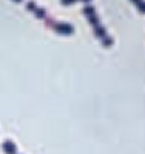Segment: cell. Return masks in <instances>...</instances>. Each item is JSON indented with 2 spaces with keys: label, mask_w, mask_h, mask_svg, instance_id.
<instances>
[{
  "label": "cell",
  "mask_w": 145,
  "mask_h": 154,
  "mask_svg": "<svg viewBox=\"0 0 145 154\" xmlns=\"http://www.w3.org/2000/svg\"><path fill=\"white\" fill-rule=\"evenodd\" d=\"M102 44H103L105 47H110V46L113 44V40L107 36V38H105V39L102 40Z\"/></svg>",
  "instance_id": "5"
},
{
  "label": "cell",
  "mask_w": 145,
  "mask_h": 154,
  "mask_svg": "<svg viewBox=\"0 0 145 154\" xmlns=\"http://www.w3.org/2000/svg\"><path fill=\"white\" fill-rule=\"evenodd\" d=\"M94 33L98 38H105L106 36V29L100 25H96L94 27Z\"/></svg>",
  "instance_id": "2"
},
{
  "label": "cell",
  "mask_w": 145,
  "mask_h": 154,
  "mask_svg": "<svg viewBox=\"0 0 145 154\" xmlns=\"http://www.w3.org/2000/svg\"><path fill=\"white\" fill-rule=\"evenodd\" d=\"M88 21H90L92 25H95V26H96V25L99 24V18H98L95 14H92V15L88 16Z\"/></svg>",
  "instance_id": "4"
},
{
  "label": "cell",
  "mask_w": 145,
  "mask_h": 154,
  "mask_svg": "<svg viewBox=\"0 0 145 154\" xmlns=\"http://www.w3.org/2000/svg\"><path fill=\"white\" fill-rule=\"evenodd\" d=\"M82 12H84V14H86L87 16H90V15L94 14V7H92V6H85Z\"/></svg>",
  "instance_id": "3"
},
{
  "label": "cell",
  "mask_w": 145,
  "mask_h": 154,
  "mask_svg": "<svg viewBox=\"0 0 145 154\" xmlns=\"http://www.w3.org/2000/svg\"><path fill=\"white\" fill-rule=\"evenodd\" d=\"M133 2H136V4H139V2H142V0H131Z\"/></svg>",
  "instance_id": "8"
},
{
  "label": "cell",
  "mask_w": 145,
  "mask_h": 154,
  "mask_svg": "<svg viewBox=\"0 0 145 154\" xmlns=\"http://www.w3.org/2000/svg\"><path fill=\"white\" fill-rule=\"evenodd\" d=\"M138 8H139V11L142 12V13H145V2H139L138 4Z\"/></svg>",
  "instance_id": "6"
},
{
  "label": "cell",
  "mask_w": 145,
  "mask_h": 154,
  "mask_svg": "<svg viewBox=\"0 0 145 154\" xmlns=\"http://www.w3.org/2000/svg\"><path fill=\"white\" fill-rule=\"evenodd\" d=\"M82 1H90V0H82Z\"/></svg>",
  "instance_id": "9"
},
{
  "label": "cell",
  "mask_w": 145,
  "mask_h": 154,
  "mask_svg": "<svg viewBox=\"0 0 145 154\" xmlns=\"http://www.w3.org/2000/svg\"><path fill=\"white\" fill-rule=\"evenodd\" d=\"M74 0H62V2L63 4H65V5H70V4H72Z\"/></svg>",
  "instance_id": "7"
},
{
  "label": "cell",
  "mask_w": 145,
  "mask_h": 154,
  "mask_svg": "<svg viewBox=\"0 0 145 154\" xmlns=\"http://www.w3.org/2000/svg\"><path fill=\"white\" fill-rule=\"evenodd\" d=\"M56 30L58 33H62V34H71L73 32V28L70 25H66V24H59L56 26Z\"/></svg>",
  "instance_id": "1"
}]
</instances>
